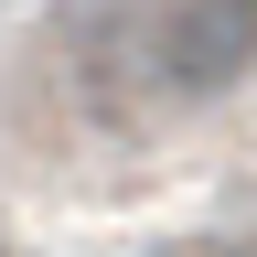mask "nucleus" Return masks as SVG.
<instances>
[{
    "instance_id": "f257e3e1",
    "label": "nucleus",
    "mask_w": 257,
    "mask_h": 257,
    "mask_svg": "<svg viewBox=\"0 0 257 257\" xmlns=\"http://www.w3.org/2000/svg\"><path fill=\"white\" fill-rule=\"evenodd\" d=\"M257 75V0H172L150 22V86L182 107H214Z\"/></svg>"
}]
</instances>
